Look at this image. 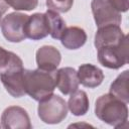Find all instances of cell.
<instances>
[{"instance_id":"cell-1","label":"cell","mask_w":129,"mask_h":129,"mask_svg":"<svg viewBox=\"0 0 129 129\" xmlns=\"http://www.w3.org/2000/svg\"><path fill=\"white\" fill-rule=\"evenodd\" d=\"M95 114L101 121L116 128L127 126L128 108L126 103L110 93L102 95L97 99Z\"/></svg>"},{"instance_id":"cell-2","label":"cell","mask_w":129,"mask_h":129,"mask_svg":"<svg viewBox=\"0 0 129 129\" xmlns=\"http://www.w3.org/2000/svg\"><path fill=\"white\" fill-rule=\"evenodd\" d=\"M56 72H46L40 69L24 70V90L35 101H41L53 94L56 87Z\"/></svg>"},{"instance_id":"cell-3","label":"cell","mask_w":129,"mask_h":129,"mask_svg":"<svg viewBox=\"0 0 129 129\" xmlns=\"http://www.w3.org/2000/svg\"><path fill=\"white\" fill-rule=\"evenodd\" d=\"M0 79L6 91L14 98L24 96V69L22 59L15 53L9 52V56L0 69Z\"/></svg>"},{"instance_id":"cell-4","label":"cell","mask_w":129,"mask_h":129,"mask_svg":"<svg viewBox=\"0 0 129 129\" xmlns=\"http://www.w3.org/2000/svg\"><path fill=\"white\" fill-rule=\"evenodd\" d=\"M37 113L42 122L46 124H57L67 117L68 105L61 97L52 94L48 98L39 101Z\"/></svg>"},{"instance_id":"cell-5","label":"cell","mask_w":129,"mask_h":129,"mask_svg":"<svg viewBox=\"0 0 129 129\" xmlns=\"http://www.w3.org/2000/svg\"><path fill=\"white\" fill-rule=\"evenodd\" d=\"M98 49V59L100 63L108 69L117 70L126 64L129 60L128 53V36L125 35L124 39L118 45L102 46Z\"/></svg>"},{"instance_id":"cell-6","label":"cell","mask_w":129,"mask_h":129,"mask_svg":"<svg viewBox=\"0 0 129 129\" xmlns=\"http://www.w3.org/2000/svg\"><path fill=\"white\" fill-rule=\"evenodd\" d=\"M28 15L20 12H12L6 15L1 22V30L4 37L10 42H20L26 38L24 24Z\"/></svg>"},{"instance_id":"cell-7","label":"cell","mask_w":129,"mask_h":129,"mask_svg":"<svg viewBox=\"0 0 129 129\" xmlns=\"http://www.w3.org/2000/svg\"><path fill=\"white\" fill-rule=\"evenodd\" d=\"M91 8L98 27L109 24L119 25L121 23V13L116 11L108 0H92Z\"/></svg>"},{"instance_id":"cell-8","label":"cell","mask_w":129,"mask_h":129,"mask_svg":"<svg viewBox=\"0 0 129 129\" xmlns=\"http://www.w3.org/2000/svg\"><path fill=\"white\" fill-rule=\"evenodd\" d=\"M1 122L5 129H30L32 127L28 113L19 106L6 108L2 113Z\"/></svg>"},{"instance_id":"cell-9","label":"cell","mask_w":129,"mask_h":129,"mask_svg":"<svg viewBox=\"0 0 129 129\" xmlns=\"http://www.w3.org/2000/svg\"><path fill=\"white\" fill-rule=\"evenodd\" d=\"M24 34L32 40H39L49 34V24L45 13H34L28 16L24 24Z\"/></svg>"},{"instance_id":"cell-10","label":"cell","mask_w":129,"mask_h":129,"mask_svg":"<svg viewBox=\"0 0 129 129\" xmlns=\"http://www.w3.org/2000/svg\"><path fill=\"white\" fill-rule=\"evenodd\" d=\"M125 34L119 25L109 24L99 27L95 35V46L96 48L102 46L118 45L124 39Z\"/></svg>"},{"instance_id":"cell-11","label":"cell","mask_w":129,"mask_h":129,"mask_svg":"<svg viewBox=\"0 0 129 129\" xmlns=\"http://www.w3.org/2000/svg\"><path fill=\"white\" fill-rule=\"evenodd\" d=\"M61 60L60 52L52 45H43L36 51V63L38 69L46 72H54Z\"/></svg>"},{"instance_id":"cell-12","label":"cell","mask_w":129,"mask_h":129,"mask_svg":"<svg viewBox=\"0 0 129 129\" xmlns=\"http://www.w3.org/2000/svg\"><path fill=\"white\" fill-rule=\"evenodd\" d=\"M55 84L57 89L63 95H70L79 88L78 73L75 69L67 67L61 68L56 72Z\"/></svg>"},{"instance_id":"cell-13","label":"cell","mask_w":129,"mask_h":129,"mask_svg":"<svg viewBox=\"0 0 129 129\" xmlns=\"http://www.w3.org/2000/svg\"><path fill=\"white\" fill-rule=\"evenodd\" d=\"M78 73L79 83L87 88H96L100 86L104 80L102 70L91 63H84L80 66Z\"/></svg>"},{"instance_id":"cell-14","label":"cell","mask_w":129,"mask_h":129,"mask_svg":"<svg viewBox=\"0 0 129 129\" xmlns=\"http://www.w3.org/2000/svg\"><path fill=\"white\" fill-rule=\"evenodd\" d=\"M61 44L68 49H78L82 47L87 41V34L85 30L78 26L66 27L60 37Z\"/></svg>"},{"instance_id":"cell-15","label":"cell","mask_w":129,"mask_h":129,"mask_svg":"<svg viewBox=\"0 0 129 129\" xmlns=\"http://www.w3.org/2000/svg\"><path fill=\"white\" fill-rule=\"evenodd\" d=\"M89 99L84 91L76 90L71 94V97L68 101V108L75 116H83L89 110Z\"/></svg>"},{"instance_id":"cell-16","label":"cell","mask_w":129,"mask_h":129,"mask_svg":"<svg viewBox=\"0 0 129 129\" xmlns=\"http://www.w3.org/2000/svg\"><path fill=\"white\" fill-rule=\"evenodd\" d=\"M110 94L126 104L129 102V71L121 73L111 84Z\"/></svg>"},{"instance_id":"cell-17","label":"cell","mask_w":129,"mask_h":129,"mask_svg":"<svg viewBox=\"0 0 129 129\" xmlns=\"http://www.w3.org/2000/svg\"><path fill=\"white\" fill-rule=\"evenodd\" d=\"M45 15L48 20L49 24V34L52 38L59 39L61 33L63 32L66 28V22L61 18V16L52 10H47L45 12Z\"/></svg>"},{"instance_id":"cell-18","label":"cell","mask_w":129,"mask_h":129,"mask_svg":"<svg viewBox=\"0 0 129 129\" xmlns=\"http://www.w3.org/2000/svg\"><path fill=\"white\" fill-rule=\"evenodd\" d=\"M45 3L48 10L57 13H66L72 8L74 0H46Z\"/></svg>"},{"instance_id":"cell-19","label":"cell","mask_w":129,"mask_h":129,"mask_svg":"<svg viewBox=\"0 0 129 129\" xmlns=\"http://www.w3.org/2000/svg\"><path fill=\"white\" fill-rule=\"evenodd\" d=\"M8 6H11L15 10L30 11L36 8L38 0H5Z\"/></svg>"},{"instance_id":"cell-20","label":"cell","mask_w":129,"mask_h":129,"mask_svg":"<svg viewBox=\"0 0 129 129\" xmlns=\"http://www.w3.org/2000/svg\"><path fill=\"white\" fill-rule=\"evenodd\" d=\"M108 2L119 13L126 12L129 8V0H108Z\"/></svg>"},{"instance_id":"cell-21","label":"cell","mask_w":129,"mask_h":129,"mask_svg":"<svg viewBox=\"0 0 129 129\" xmlns=\"http://www.w3.org/2000/svg\"><path fill=\"white\" fill-rule=\"evenodd\" d=\"M9 52H10V51H7V50H5L3 47L0 46V69H1V68L4 66V63L6 62L8 56H9Z\"/></svg>"},{"instance_id":"cell-22","label":"cell","mask_w":129,"mask_h":129,"mask_svg":"<svg viewBox=\"0 0 129 129\" xmlns=\"http://www.w3.org/2000/svg\"><path fill=\"white\" fill-rule=\"evenodd\" d=\"M8 9V4L6 3L5 0H0V24L2 22V15L7 11Z\"/></svg>"}]
</instances>
